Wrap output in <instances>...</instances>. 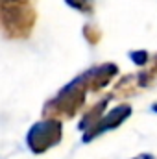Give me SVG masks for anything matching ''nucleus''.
Instances as JSON below:
<instances>
[{"mask_svg":"<svg viewBox=\"0 0 157 159\" xmlns=\"http://www.w3.org/2000/svg\"><path fill=\"white\" fill-rule=\"evenodd\" d=\"M118 74V67L115 63H102L91 67L79 76L69 81L52 100L43 106V117L50 119H72L79 109L85 106V96L89 93H98Z\"/></svg>","mask_w":157,"mask_h":159,"instance_id":"f257e3e1","label":"nucleus"},{"mask_svg":"<svg viewBox=\"0 0 157 159\" xmlns=\"http://www.w3.org/2000/svg\"><path fill=\"white\" fill-rule=\"evenodd\" d=\"M37 11L34 4L0 0V22L7 39H28L35 28Z\"/></svg>","mask_w":157,"mask_h":159,"instance_id":"f03ea898","label":"nucleus"},{"mask_svg":"<svg viewBox=\"0 0 157 159\" xmlns=\"http://www.w3.org/2000/svg\"><path fill=\"white\" fill-rule=\"evenodd\" d=\"M63 137V124L61 119H50L44 117V120L35 122L28 133H26V144L34 154H44L46 150L54 148L61 143Z\"/></svg>","mask_w":157,"mask_h":159,"instance_id":"7ed1b4c3","label":"nucleus"},{"mask_svg":"<svg viewBox=\"0 0 157 159\" xmlns=\"http://www.w3.org/2000/svg\"><path fill=\"white\" fill-rule=\"evenodd\" d=\"M131 106L129 104H120L117 106L115 109H111L105 117H102V119L98 120V124L96 126H92L91 129H87V131H83V143H91V141H94L98 135H102V133H105V131H109V129H115L118 126H122L126 120L131 117Z\"/></svg>","mask_w":157,"mask_h":159,"instance_id":"20e7f679","label":"nucleus"},{"mask_svg":"<svg viewBox=\"0 0 157 159\" xmlns=\"http://www.w3.org/2000/svg\"><path fill=\"white\" fill-rule=\"evenodd\" d=\"M111 98H113V93L107 94V96H104V98L98 100L89 111H85V115L81 117V120H79V124H78V128L81 129V131H87V129H91L92 126L98 124V120L104 117V109L107 107V104L111 102Z\"/></svg>","mask_w":157,"mask_h":159,"instance_id":"39448f33","label":"nucleus"},{"mask_svg":"<svg viewBox=\"0 0 157 159\" xmlns=\"http://www.w3.org/2000/svg\"><path fill=\"white\" fill-rule=\"evenodd\" d=\"M139 78L137 74H126L122 80H118V83L113 89V96H133L139 89Z\"/></svg>","mask_w":157,"mask_h":159,"instance_id":"423d86ee","label":"nucleus"},{"mask_svg":"<svg viewBox=\"0 0 157 159\" xmlns=\"http://www.w3.org/2000/svg\"><path fill=\"white\" fill-rule=\"evenodd\" d=\"M137 78H139V85L141 87H154L157 85V54L152 57V63L148 69L137 72Z\"/></svg>","mask_w":157,"mask_h":159,"instance_id":"0eeeda50","label":"nucleus"},{"mask_svg":"<svg viewBox=\"0 0 157 159\" xmlns=\"http://www.w3.org/2000/svg\"><path fill=\"white\" fill-rule=\"evenodd\" d=\"M102 32H100V28L96 26V24H85L83 26V37L85 41L89 43V44H98L100 39H102Z\"/></svg>","mask_w":157,"mask_h":159,"instance_id":"6e6552de","label":"nucleus"},{"mask_svg":"<svg viewBox=\"0 0 157 159\" xmlns=\"http://www.w3.org/2000/svg\"><path fill=\"white\" fill-rule=\"evenodd\" d=\"M70 7L78 9L85 15H92L94 13V0H65Z\"/></svg>","mask_w":157,"mask_h":159,"instance_id":"1a4fd4ad","label":"nucleus"},{"mask_svg":"<svg viewBox=\"0 0 157 159\" xmlns=\"http://www.w3.org/2000/svg\"><path fill=\"white\" fill-rule=\"evenodd\" d=\"M129 57L133 59L135 65H146L148 59H150V56H148L146 50H133V52H129Z\"/></svg>","mask_w":157,"mask_h":159,"instance_id":"9d476101","label":"nucleus"},{"mask_svg":"<svg viewBox=\"0 0 157 159\" xmlns=\"http://www.w3.org/2000/svg\"><path fill=\"white\" fill-rule=\"evenodd\" d=\"M135 159H154V157L148 156V154H142V156H139V157H135Z\"/></svg>","mask_w":157,"mask_h":159,"instance_id":"9b49d317","label":"nucleus"},{"mask_svg":"<svg viewBox=\"0 0 157 159\" xmlns=\"http://www.w3.org/2000/svg\"><path fill=\"white\" fill-rule=\"evenodd\" d=\"M13 2H26V4H34L35 0H13Z\"/></svg>","mask_w":157,"mask_h":159,"instance_id":"f8f14e48","label":"nucleus"},{"mask_svg":"<svg viewBox=\"0 0 157 159\" xmlns=\"http://www.w3.org/2000/svg\"><path fill=\"white\" fill-rule=\"evenodd\" d=\"M152 111H154V113H157V102H154V104H152Z\"/></svg>","mask_w":157,"mask_h":159,"instance_id":"ddd939ff","label":"nucleus"}]
</instances>
